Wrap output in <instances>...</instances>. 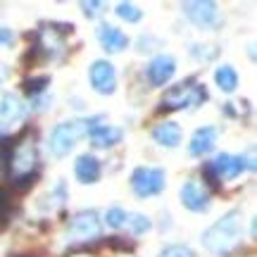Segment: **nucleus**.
I'll use <instances>...</instances> for the list:
<instances>
[{"mask_svg": "<svg viewBox=\"0 0 257 257\" xmlns=\"http://www.w3.org/2000/svg\"><path fill=\"white\" fill-rule=\"evenodd\" d=\"M245 229H243V212L229 210L224 217L212 224L202 233V245L214 257H231L243 245Z\"/></svg>", "mask_w": 257, "mask_h": 257, "instance_id": "nucleus-1", "label": "nucleus"}, {"mask_svg": "<svg viewBox=\"0 0 257 257\" xmlns=\"http://www.w3.org/2000/svg\"><path fill=\"white\" fill-rule=\"evenodd\" d=\"M3 169H5V174L12 179V184L17 188H29V186L36 184L38 146L34 143V138L29 136V131H24L19 136V141H15L8 160L3 162Z\"/></svg>", "mask_w": 257, "mask_h": 257, "instance_id": "nucleus-2", "label": "nucleus"}, {"mask_svg": "<svg viewBox=\"0 0 257 257\" xmlns=\"http://www.w3.org/2000/svg\"><path fill=\"white\" fill-rule=\"evenodd\" d=\"M102 124V114H95V117H88V119H67L60 121L53 131H50V138H48V148L55 157H64L69 155L76 143L81 141V136H88V131L93 126Z\"/></svg>", "mask_w": 257, "mask_h": 257, "instance_id": "nucleus-3", "label": "nucleus"}, {"mask_svg": "<svg viewBox=\"0 0 257 257\" xmlns=\"http://www.w3.org/2000/svg\"><path fill=\"white\" fill-rule=\"evenodd\" d=\"M210 98V93L205 88V83H198L188 79V81L174 83L162 98L160 112H179V110H195L202 102Z\"/></svg>", "mask_w": 257, "mask_h": 257, "instance_id": "nucleus-4", "label": "nucleus"}, {"mask_svg": "<svg viewBox=\"0 0 257 257\" xmlns=\"http://www.w3.org/2000/svg\"><path fill=\"white\" fill-rule=\"evenodd\" d=\"M64 238L69 245H86L91 240L100 238V219L95 210H83L79 214H74L72 219L67 221L64 229Z\"/></svg>", "mask_w": 257, "mask_h": 257, "instance_id": "nucleus-5", "label": "nucleus"}, {"mask_svg": "<svg viewBox=\"0 0 257 257\" xmlns=\"http://www.w3.org/2000/svg\"><path fill=\"white\" fill-rule=\"evenodd\" d=\"M167 186V174L162 167H136L131 174V191L136 198L148 200L153 195H160Z\"/></svg>", "mask_w": 257, "mask_h": 257, "instance_id": "nucleus-6", "label": "nucleus"}, {"mask_svg": "<svg viewBox=\"0 0 257 257\" xmlns=\"http://www.w3.org/2000/svg\"><path fill=\"white\" fill-rule=\"evenodd\" d=\"M184 15L191 19L198 29H219L221 27V12L214 0H191L184 3Z\"/></svg>", "mask_w": 257, "mask_h": 257, "instance_id": "nucleus-7", "label": "nucleus"}, {"mask_svg": "<svg viewBox=\"0 0 257 257\" xmlns=\"http://www.w3.org/2000/svg\"><path fill=\"white\" fill-rule=\"evenodd\" d=\"M210 172L217 176V181H233L238 179L245 169H252V162L243 155H231V153H219L212 162H207Z\"/></svg>", "mask_w": 257, "mask_h": 257, "instance_id": "nucleus-8", "label": "nucleus"}, {"mask_svg": "<svg viewBox=\"0 0 257 257\" xmlns=\"http://www.w3.org/2000/svg\"><path fill=\"white\" fill-rule=\"evenodd\" d=\"M88 79L93 91H98L100 95H112L117 91V69L107 60H95L88 69Z\"/></svg>", "mask_w": 257, "mask_h": 257, "instance_id": "nucleus-9", "label": "nucleus"}, {"mask_svg": "<svg viewBox=\"0 0 257 257\" xmlns=\"http://www.w3.org/2000/svg\"><path fill=\"white\" fill-rule=\"evenodd\" d=\"M27 119V105L22 102L19 95L5 93L0 98V131H12V128Z\"/></svg>", "mask_w": 257, "mask_h": 257, "instance_id": "nucleus-10", "label": "nucleus"}, {"mask_svg": "<svg viewBox=\"0 0 257 257\" xmlns=\"http://www.w3.org/2000/svg\"><path fill=\"white\" fill-rule=\"evenodd\" d=\"M176 74V60L174 55H155L146 67V76L150 86H165V83L172 81V76Z\"/></svg>", "mask_w": 257, "mask_h": 257, "instance_id": "nucleus-11", "label": "nucleus"}, {"mask_svg": "<svg viewBox=\"0 0 257 257\" xmlns=\"http://www.w3.org/2000/svg\"><path fill=\"white\" fill-rule=\"evenodd\" d=\"M179 198H181V205L191 212H207L212 207L210 193H207V188H202L198 181H186L181 186Z\"/></svg>", "mask_w": 257, "mask_h": 257, "instance_id": "nucleus-12", "label": "nucleus"}, {"mask_svg": "<svg viewBox=\"0 0 257 257\" xmlns=\"http://www.w3.org/2000/svg\"><path fill=\"white\" fill-rule=\"evenodd\" d=\"M217 136H219L217 126H212V124H207V126H198L191 136L188 153H191L193 157H205L207 153L214 150V146H217Z\"/></svg>", "mask_w": 257, "mask_h": 257, "instance_id": "nucleus-13", "label": "nucleus"}, {"mask_svg": "<svg viewBox=\"0 0 257 257\" xmlns=\"http://www.w3.org/2000/svg\"><path fill=\"white\" fill-rule=\"evenodd\" d=\"M100 174H102V167H100V160L95 155L86 153V155L76 157V162H74V176H76L79 184H83V186L98 184Z\"/></svg>", "mask_w": 257, "mask_h": 257, "instance_id": "nucleus-14", "label": "nucleus"}, {"mask_svg": "<svg viewBox=\"0 0 257 257\" xmlns=\"http://www.w3.org/2000/svg\"><path fill=\"white\" fill-rule=\"evenodd\" d=\"M98 41H100V46L105 53H121V50H126L128 48V36L121 31V29L112 27V24H100L98 27Z\"/></svg>", "mask_w": 257, "mask_h": 257, "instance_id": "nucleus-15", "label": "nucleus"}, {"mask_svg": "<svg viewBox=\"0 0 257 257\" xmlns=\"http://www.w3.org/2000/svg\"><path fill=\"white\" fill-rule=\"evenodd\" d=\"M121 138H124V131L119 126H110V124H98V126H93L88 131V141H91L93 148H114L117 143H121Z\"/></svg>", "mask_w": 257, "mask_h": 257, "instance_id": "nucleus-16", "label": "nucleus"}, {"mask_svg": "<svg viewBox=\"0 0 257 257\" xmlns=\"http://www.w3.org/2000/svg\"><path fill=\"white\" fill-rule=\"evenodd\" d=\"M181 126L176 121H160L155 128H153V141L162 148H179L181 146Z\"/></svg>", "mask_w": 257, "mask_h": 257, "instance_id": "nucleus-17", "label": "nucleus"}, {"mask_svg": "<svg viewBox=\"0 0 257 257\" xmlns=\"http://www.w3.org/2000/svg\"><path fill=\"white\" fill-rule=\"evenodd\" d=\"M214 83L219 86L224 93H233L238 88V72L231 64H219L214 72Z\"/></svg>", "mask_w": 257, "mask_h": 257, "instance_id": "nucleus-18", "label": "nucleus"}, {"mask_svg": "<svg viewBox=\"0 0 257 257\" xmlns=\"http://www.w3.org/2000/svg\"><path fill=\"white\" fill-rule=\"evenodd\" d=\"M12 212H15V198H12L10 188H3V186H0V229L10 224Z\"/></svg>", "mask_w": 257, "mask_h": 257, "instance_id": "nucleus-19", "label": "nucleus"}, {"mask_svg": "<svg viewBox=\"0 0 257 257\" xmlns=\"http://www.w3.org/2000/svg\"><path fill=\"white\" fill-rule=\"evenodd\" d=\"M48 86H50V76H29V79H24V83H22V88H24V93H27L29 98L41 95V93H48Z\"/></svg>", "mask_w": 257, "mask_h": 257, "instance_id": "nucleus-20", "label": "nucleus"}, {"mask_svg": "<svg viewBox=\"0 0 257 257\" xmlns=\"http://www.w3.org/2000/svg\"><path fill=\"white\" fill-rule=\"evenodd\" d=\"M126 224H128V229H131V233H134V236H143V233L153 226V221L148 219L146 214H141V212L126 214Z\"/></svg>", "mask_w": 257, "mask_h": 257, "instance_id": "nucleus-21", "label": "nucleus"}, {"mask_svg": "<svg viewBox=\"0 0 257 257\" xmlns=\"http://www.w3.org/2000/svg\"><path fill=\"white\" fill-rule=\"evenodd\" d=\"M114 12H117V17L128 22V24H136V22H141V17H143L141 8H136L134 3H119V5L114 8Z\"/></svg>", "mask_w": 257, "mask_h": 257, "instance_id": "nucleus-22", "label": "nucleus"}, {"mask_svg": "<svg viewBox=\"0 0 257 257\" xmlns=\"http://www.w3.org/2000/svg\"><path fill=\"white\" fill-rule=\"evenodd\" d=\"M79 8H81V12L88 19H95V17H100V15H105L107 3H102V0H83V3H79Z\"/></svg>", "mask_w": 257, "mask_h": 257, "instance_id": "nucleus-23", "label": "nucleus"}, {"mask_svg": "<svg viewBox=\"0 0 257 257\" xmlns=\"http://www.w3.org/2000/svg\"><path fill=\"white\" fill-rule=\"evenodd\" d=\"M126 210H121V207H110V210L105 212V224L110 226V229H121L124 224H126Z\"/></svg>", "mask_w": 257, "mask_h": 257, "instance_id": "nucleus-24", "label": "nucleus"}, {"mask_svg": "<svg viewBox=\"0 0 257 257\" xmlns=\"http://www.w3.org/2000/svg\"><path fill=\"white\" fill-rule=\"evenodd\" d=\"M157 257H198V255L193 252V248H188L184 243H172V245H167V248L160 250Z\"/></svg>", "mask_w": 257, "mask_h": 257, "instance_id": "nucleus-25", "label": "nucleus"}, {"mask_svg": "<svg viewBox=\"0 0 257 257\" xmlns=\"http://www.w3.org/2000/svg\"><path fill=\"white\" fill-rule=\"evenodd\" d=\"M31 100V110H36V112H43V110H48L50 105H53V95L50 93H41V95H34V98H29Z\"/></svg>", "mask_w": 257, "mask_h": 257, "instance_id": "nucleus-26", "label": "nucleus"}, {"mask_svg": "<svg viewBox=\"0 0 257 257\" xmlns=\"http://www.w3.org/2000/svg\"><path fill=\"white\" fill-rule=\"evenodd\" d=\"M136 43H138V46H136L138 53H153V50L160 46V41H157L155 36H141Z\"/></svg>", "mask_w": 257, "mask_h": 257, "instance_id": "nucleus-27", "label": "nucleus"}, {"mask_svg": "<svg viewBox=\"0 0 257 257\" xmlns=\"http://www.w3.org/2000/svg\"><path fill=\"white\" fill-rule=\"evenodd\" d=\"M191 53L195 57H200V60H212V57H217V48H202L200 43H195Z\"/></svg>", "mask_w": 257, "mask_h": 257, "instance_id": "nucleus-28", "label": "nucleus"}, {"mask_svg": "<svg viewBox=\"0 0 257 257\" xmlns=\"http://www.w3.org/2000/svg\"><path fill=\"white\" fill-rule=\"evenodd\" d=\"M15 41H17V36H15V31H12V29L0 27V48H10Z\"/></svg>", "mask_w": 257, "mask_h": 257, "instance_id": "nucleus-29", "label": "nucleus"}, {"mask_svg": "<svg viewBox=\"0 0 257 257\" xmlns=\"http://www.w3.org/2000/svg\"><path fill=\"white\" fill-rule=\"evenodd\" d=\"M5 79H8V67H5V64H0V86L5 83Z\"/></svg>", "mask_w": 257, "mask_h": 257, "instance_id": "nucleus-30", "label": "nucleus"}, {"mask_svg": "<svg viewBox=\"0 0 257 257\" xmlns=\"http://www.w3.org/2000/svg\"><path fill=\"white\" fill-rule=\"evenodd\" d=\"M17 257H24V255H17Z\"/></svg>", "mask_w": 257, "mask_h": 257, "instance_id": "nucleus-31", "label": "nucleus"}]
</instances>
